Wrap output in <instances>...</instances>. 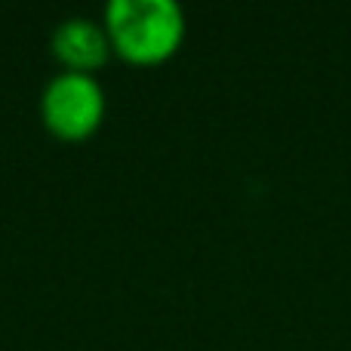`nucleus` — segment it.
<instances>
[{
    "mask_svg": "<svg viewBox=\"0 0 351 351\" xmlns=\"http://www.w3.org/2000/svg\"><path fill=\"white\" fill-rule=\"evenodd\" d=\"M102 22L114 53L136 65L170 59L185 37V12L176 0H108Z\"/></svg>",
    "mask_w": 351,
    "mask_h": 351,
    "instance_id": "nucleus-1",
    "label": "nucleus"
},
{
    "mask_svg": "<svg viewBox=\"0 0 351 351\" xmlns=\"http://www.w3.org/2000/svg\"><path fill=\"white\" fill-rule=\"evenodd\" d=\"M40 117L62 139H84L105 117V90L96 74L62 68L40 93Z\"/></svg>",
    "mask_w": 351,
    "mask_h": 351,
    "instance_id": "nucleus-2",
    "label": "nucleus"
},
{
    "mask_svg": "<svg viewBox=\"0 0 351 351\" xmlns=\"http://www.w3.org/2000/svg\"><path fill=\"white\" fill-rule=\"evenodd\" d=\"M53 53L71 71H90L99 68L111 56V37L105 22H96L90 16L62 19L53 31Z\"/></svg>",
    "mask_w": 351,
    "mask_h": 351,
    "instance_id": "nucleus-3",
    "label": "nucleus"
}]
</instances>
